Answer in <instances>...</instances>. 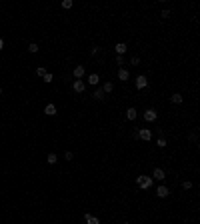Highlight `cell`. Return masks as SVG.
<instances>
[{
	"label": "cell",
	"mask_w": 200,
	"mask_h": 224,
	"mask_svg": "<svg viewBox=\"0 0 200 224\" xmlns=\"http://www.w3.org/2000/svg\"><path fill=\"white\" fill-rule=\"evenodd\" d=\"M152 180H154L152 176H142V174H140V176L136 178V184H138L140 188H144V190H146V188H150V186H152Z\"/></svg>",
	"instance_id": "6da1fadb"
},
{
	"label": "cell",
	"mask_w": 200,
	"mask_h": 224,
	"mask_svg": "<svg viewBox=\"0 0 200 224\" xmlns=\"http://www.w3.org/2000/svg\"><path fill=\"white\" fill-rule=\"evenodd\" d=\"M46 162H48V164H56V162H58V156H56L54 152H50V154H48V158H46Z\"/></svg>",
	"instance_id": "2e32d148"
},
{
	"label": "cell",
	"mask_w": 200,
	"mask_h": 224,
	"mask_svg": "<svg viewBox=\"0 0 200 224\" xmlns=\"http://www.w3.org/2000/svg\"><path fill=\"white\" fill-rule=\"evenodd\" d=\"M72 74H74V78H76V80H80V78L86 74V70H84V66H82V64H76V68H74V72H72Z\"/></svg>",
	"instance_id": "277c9868"
},
{
	"label": "cell",
	"mask_w": 200,
	"mask_h": 224,
	"mask_svg": "<svg viewBox=\"0 0 200 224\" xmlns=\"http://www.w3.org/2000/svg\"><path fill=\"white\" fill-rule=\"evenodd\" d=\"M152 178H156V180H164V178H166V174H164V170H162V168H154Z\"/></svg>",
	"instance_id": "ba28073f"
},
{
	"label": "cell",
	"mask_w": 200,
	"mask_h": 224,
	"mask_svg": "<svg viewBox=\"0 0 200 224\" xmlns=\"http://www.w3.org/2000/svg\"><path fill=\"white\" fill-rule=\"evenodd\" d=\"M72 88H74V92H84L86 84L82 80H74V82H72Z\"/></svg>",
	"instance_id": "8992f818"
},
{
	"label": "cell",
	"mask_w": 200,
	"mask_h": 224,
	"mask_svg": "<svg viewBox=\"0 0 200 224\" xmlns=\"http://www.w3.org/2000/svg\"><path fill=\"white\" fill-rule=\"evenodd\" d=\"M2 48H4V40L0 38V50H2Z\"/></svg>",
	"instance_id": "f1b7e54d"
},
{
	"label": "cell",
	"mask_w": 200,
	"mask_h": 224,
	"mask_svg": "<svg viewBox=\"0 0 200 224\" xmlns=\"http://www.w3.org/2000/svg\"><path fill=\"white\" fill-rule=\"evenodd\" d=\"M170 100L174 102V104H182V94H172Z\"/></svg>",
	"instance_id": "ac0fdd59"
},
{
	"label": "cell",
	"mask_w": 200,
	"mask_h": 224,
	"mask_svg": "<svg viewBox=\"0 0 200 224\" xmlns=\"http://www.w3.org/2000/svg\"><path fill=\"white\" fill-rule=\"evenodd\" d=\"M182 188H184V190H190V188H192V182L190 180H184V182H182Z\"/></svg>",
	"instance_id": "44dd1931"
},
{
	"label": "cell",
	"mask_w": 200,
	"mask_h": 224,
	"mask_svg": "<svg viewBox=\"0 0 200 224\" xmlns=\"http://www.w3.org/2000/svg\"><path fill=\"white\" fill-rule=\"evenodd\" d=\"M28 52H32V54H36V52H38V44H34V42H30V44H28Z\"/></svg>",
	"instance_id": "d6986e66"
},
{
	"label": "cell",
	"mask_w": 200,
	"mask_h": 224,
	"mask_svg": "<svg viewBox=\"0 0 200 224\" xmlns=\"http://www.w3.org/2000/svg\"><path fill=\"white\" fill-rule=\"evenodd\" d=\"M134 84H136V88H138V90H142V88H146V86H148V78H146V76H138Z\"/></svg>",
	"instance_id": "5b68a950"
},
{
	"label": "cell",
	"mask_w": 200,
	"mask_h": 224,
	"mask_svg": "<svg viewBox=\"0 0 200 224\" xmlns=\"http://www.w3.org/2000/svg\"><path fill=\"white\" fill-rule=\"evenodd\" d=\"M124 224H128V222H124Z\"/></svg>",
	"instance_id": "4dcf8cb0"
},
{
	"label": "cell",
	"mask_w": 200,
	"mask_h": 224,
	"mask_svg": "<svg viewBox=\"0 0 200 224\" xmlns=\"http://www.w3.org/2000/svg\"><path fill=\"white\" fill-rule=\"evenodd\" d=\"M156 110L154 108H148L146 112H144V120H146V122H154V120H156Z\"/></svg>",
	"instance_id": "3957f363"
},
{
	"label": "cell",
	"mask_w": 200,
	"mask_h": 224,
	"mask_svg": "<svg viewBox=\"0 0 200 224\" xmlns=\"http://www.w3.org/2000/svg\"><path fill=\"white\" fill-rule=\"evenodd\" d=\"M62 8H72V0H64V2H62Z\"/></svg>",
	"instance_id": "603a6c76"
},
{
	"label": "cell",
	"mask_w": 200,
	"mask_h": 224,
	"mask_svg": "<svg viewBox=\"0 0 200 224\" xmlns=\"http://www.w3.org/2000/svg\"><path fill=\"white\" fill-rule=\"evenodd\" d=\"M64 158H66V160H72V158H74V154H72V152H66V154H64Z\"/></svg>",
	"instance_id": "484cf974"
},
{
	"label": "cell",
	"mask_w": 200,
	"mask_h": 224,
	"mask_svg": "<svg viewBox=\"0 0 200 224\" xmlns=\"http://www.w3.org/2000/svg\"><path fill=\"white\" fill-rule=\"evenodd\" d=\"M102 90H104V94H110V92L114 90V84H112V82H106V84L102 86Z\"/></svg>",
	"instance_id": "9a60e30c"
},
{
	"label": "cell",
	"mask_w": 200,
	"mask_h": 224,
	"mask_svg": "<svg viewBox=\"0 0 200 224\" xmlns=\"http://www.w3.org/2000/svg\"><path fill=\"white\" fill-rule=\"evenodd\" d=\"M160 16H162V18H168V16H170V12H168V10H162Z\"/></svg>",
	"instance_id": "4316f807"
},
{
	"label": "cell",
	"mask_w": 200,
	"mask_h": 224,
	"mask_svg": "<svg viewBox=\"0 0 200 224\" xmlns=\"http://www.w3.org/2000/svg\"><path fill=\"white\" fill-rule=\"evenodd\" d=\"M168 192H170V190H168L166 186H158V188H156V196H158V198H166Z\"/></svg>",
	"instance_id": "52a82bcc"
},
{
	"label": "cell",
	"mask_w": 200,
	"mask_h": 224,
	"mask_svg": "<svg viewBox=\"0 0 200 224\" xmlns=\"http://www.w3.org/2000/svg\"><path fill=\"white\" fill-rule=\"evenodd\" d=\"M114 50H116V56H122V54L126 52V44H124V42L116 44V46H114Z\"/></svg>",
	"instance_id": "7c38bea8"
},
{
	"label": "cell",
	"mask_w": 200,
	"mask_h": 224,
	"mask_svg": "<svg viewBox=\"0 0 200 224\" xmlns=\"http://www.w3.org/2000/svg\"><path fill=\"white\" fill-rule=\"evenodd\" d=\"M94 98H96V100H104V98H106V96H104V90H102V88H98V90L94 92Z\"/></svg>",
	"instance_id": "e0dca14e"
},
{
	"label": "cell",
	"mask_w": 200,
	"mask_h": 224,
	"mask_svg": "<svg viewBox=\"0 0 200 224\" xmlns=\"http://www.w3.org/2000/svg\"><path fill=\"white\" fill-rule=\"evenodd\" d=\"M116 62H118L120 66H122V64H124V58H122V56H116Z\"/></svg>",
	"instance_id": "83f0119b"
},
{
	"label": "cell",
	"mask_w": 200,
	"mask_h": 224,
	"mask_svg": "<svg viewBox=\"0 0 200 224\" xmlns=\"http://www.w3.org/2000/svg\"><path fill=\"white\" fill-rule=\"evenodd\" d=\"M118 78H120L122 82H126V80L130 78V72L126 70V68H120V70H118Z\"/></svg>",
	"instance_id": "30bf717a"
},
{
	"label": "cell",
	"mask_w": 200,
	"mask_h": 224,
	"mask_svg": "<svg viewBox=\"0 0 200 224\" xmlns=\"http://www.w3.org/2000/svg\"><path fill=\"white\" fill-rule=\"evenodd\" d=\"M44 114H46V116H54V114H56V106H54V104H46Z\"/></svg>",
	"instance_id": "4fadbf2b"
},
{
	"label": "cell",
	"mask_w": 200,
	"mask_h": 224,
	"mask_svg": "<svg viewBox=\"0 0 200 224\" xmlns=\"http://www.w3.org/2000/svg\"><path fill=\"white\" fill-rule=\"evenodd\" d=\"M156 146L158 148H164V146H166V140H164V138H158L156 140Z\"/></svg>",
	"instance_id": "7402d4cb"
},
{
	"label": "cell",
	"mask_w": 200,
	"mask_h": 224,
	"mask_svg": "<svg viewBox=\"0 0 200 224\" xmlns=\"http://www.w3.org/2000/svg\"><path fill=\"white\" fill-rule=\"evenodd\" d=\"M0 94H2V88H0Z\"/></svg>",
	"instance_id": "f546056e"
},
{
	"label": "cell",
	"mask_w": 200,
	"mask_h": 224,
	"mask_svg": "<svg viewBox=\"0 0 200 224\" xmlns=\"http://www.w3.org/2000/svg\"><path fill=\"white\" fill-rule=\"evenodd\" d=\"M136 134H138V138L144 140V142L152 140V132H150V128H138V130H136Z\"/></svg>",
	"instance_id": "7a4b0ae2"
},
{
	"label": "cell",
	"mask_w": 200,
	"mask_h": 224,
	"mask_svg": "<svg viewBox=\"0 0 200 224\" xmlns=\"http://www.w3.org/2000/svg\"><path fill=\"white\" fill-rule=\"evenodd\" d=\"M132 64H134V66H138V64H140V58L138 56H132Z\"/></svg>",
	"instance_id": "d4e9b609"
},
{
	"label": "cell",
	"mask_w": 200,
	"mask_h": 224,
	"mask_svg": "<svg viewBox=\"0 0 200 224\" xmlns=\"http://www.w3.org/2000/svg\"><path fill=\"white\" fill-rule=\"evenodd\" d=\"M42 78H44V82H48V84H50V82L54 80V76H52V74H50V72H46V74H44Z\"/></svg>",
	"instance_id": "ffe728a7"
},
{
	"label": "cell",
	"mask_w": 200,
	"mask_h": 224,
	"mask_svg": "<svg viewBox=\"0 0 200 224\" xmlns=\"http://www.w3.org/2000/svg\"><path fill=\"white\" fill-rule=\"evenodd\" d=\"M126 118H128V120H136V118H138V110H136V108H128V110H126Z\"/></svg>",
	"instance_id": "9c48e42d"
},
{
	"label": "cell",
	"mask_w": 200,
	"mask_h": 224,
	"mask_svg": "<svg viewBox=\"0 0 200 224\" xmlns=\"http://www.w3.org/2000/svg\"><path fill=\"white\" fill-rule=\"evenodd\" d=\"M84 220H86V224H100V220L92 214H84Z\"/></svg>",
	"instance_id": "5bb4252c"
},
{
	"label": "cell",
	"mask_w": 200,
	"mask_h": 224,
	"mask_svg": "<svg viewBox=\"0 0 200 224\" xmlns=\"http://www.w3.org/2000/svg\"><path fill=\"white\" fill-rule=\"evenodd\" d=\"M86 82H88L90 86H96V84L100 82V76H98V74L94 72V74H90V76H88V80H86Z\"/></svg>",
	"instance_id": "8fae6325"
},
{
	"label": "cell",
	"mask_w": 200,
	"mask_h": 224,
	"mask_svg": "<svg viewBox=\"0 0 200 224\" xmlns=\"http://www.w3.org/2000/svg\"><path fill=\"white\" fill-rule=\"evenodd\" d=\"M36 74H38V76H44V74H46V68H44V66H40L38 70H36Z\"/></svg>",
	"instance_id": "cb8c5ba5"
}]
</instances>
